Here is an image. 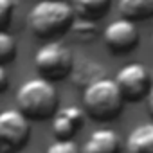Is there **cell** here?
<instances>
[{
    "instance_id": "4",
    "label": "cell",
    "mask_w": 153,
    "mask_h": 153,
    "mask_svg": "<svg viewBox=\"0 0 153 153\" xmlns=\"http://www.w3.org/2000/svg\"><path fill=\"white\" fill-rule=\"evenodd\" d=\"M74 67V58L68 47L59 42H47L43 43L34 54V68L38 76L49 81H59L70 76Z\"/></svg>"
},
{
    "instance_id": "9",
    "label": "cell",
    "mask_w": 153,
    "mask_h": 153,
    "mask_svg": "<svg viewBox=\"0 0 153 153\" xmlns=\"http://www.w3.org/2000/svg\"><path fill=\"white\" fill-rule=\"evenodd\" d=\"M119 149H121L119 133L112 128H99L88 135L81 153H119Z\"/></svg>"
},
{
    "instance_id": "5",
    "label": "cell",
    "mask_w": 153,
    "mask_h": 153,
    "mask_svg": "<svg viewBox=\"0 0 153 153\" xmlns=\"http://www.w3.org/2000/svg\"><path fill=\"white\" fill-rule=\"evenodd\" d=\"M31 135L29 119L16 110H0V153L20 151Z\"/></svg>"
},
{
    "instance_id": "11",
    "label": "cell",
    "mask_w": 153,
    "mask_h": 153,
    "mask_svg": "<svg viewBox=\"0 0 153 153\" xmlns=\"http://www.w3.org/2000/svg\"><path fill=\"white\" fill-rule=\"evenodd\" d=\"M70 78L74 79L76 85H83V88H85V87L90 85L92 81H96V79H99V78H105V72H103L101 63L90 61V59H81L79 63L74 61Z\"/></svg>"
},
{
    "instance_id": "13",
    "label": "cell",
    "mask_w": 153,
    "mask_h": 153,
    "mask_svg": "<svg viewBox=\"0 0 153 153\" xmlns=\"http://www.w3.org/2000/svg\"><path fill=\"white\" fill-rule=\"evenodd\" d=\"M112 0H70V6L74 7L76 16L99 20L110 7Z\"/></svg>"
},
{
    "instance_id": "14",
    "label": "cell",
    "mask_w": 153,
    "mask_h": 153,
    "mask_svg": "<svg viewBox=\"0 0 153 153\" xmlns=\"http://www.w3.org/2000/svg\"><path fill=\"white\" fill-rule=\"evenodd\" d=\"M70 33L78 38V40H92L97 33V24L96 20H88V18H81V16H76L72 25H70Z\"/></svg>"
},
{
    "instance_id": "15",
    "label": "cell",
    "mask_w": 153,
    "mask_h": 153,
    "mask_svg": "<svg viewBox=\"0 0 153 153\" xmlns=\"http://www.w3.org/2000/svg\"><path fill=\"white\" fill-rule=\"evenodd\" d=\"M16 56V42L7 31H0V67H6Z\"/></svg>"
},
{
    "instance_id": "7",
    "label": "cell",
    "mask_w": 153,
    "mask_h": 153,
    "mask_svg": "<svg viewBox=\"0 0 153 153\" xmlns=\"http://www.w3.org/2000/svg\"><path fill=\"white\" fill-rule=\"evenodd\" d=\"M103 42H105V47L112 54L124 56V54H130L139 45L140 34H139V29L133 24V20L121 16L105 27Z\"/></svg>"
},
{
    "instance_id": "17",
    "label": "cell",
    "mask_w": 153,
    "mask_h": 153,
    "mask_svg": "<svg viewBox=\"0 0 153 153\" xmlns=\"http://www.w3.org/2000/svg\"><path fill=\"white\" fill-rule=\"evenodd\" d=\"M15 15V0H0V31H6Z\"/></svg>"
},
{
    "instance_id": "2",
    "label": "cell",
    "mask_w": 153,
    "mask_h": 153,
    "mask_svg": "<svg viewBox=\"0 0 153 153\" xmlns=\"http://www.w3.org/2000/svg\"><path fill=\"white\" fill-rule=\"evenodd\" d=\"M74 18V7L67 0H38L29 11L27 24L34 36L49 40L70 31Z\"/></svg>"
},
{
    "instance_id": "10",
    "label": "cell",
    "mask_w": 153,
    "mask_h": 153,
    "mask_svg": "<svg viewBox=\"0 0 153 153\" xmlns=\"http://www.w3.org/2000/svg\"><path fill=\"white\" fill-rule=\"evenodd\" d=\"M126 153H153V123H142L130 131Z\"/></svg>"
},
{
    "instance_id": "6",
    "label": "cell",
    "mask_w": 153,
    "mask_h": 153,
    "mask_svg": "<svg viewBox=\"0 0 153 153\" xmlns=\"http://www.w3.org/2000/svg\"><path fill=\"white\" fill-rule=\"evenodd\" d=\"M114 81L119 87L123 99L128 103H137L146 99L153 85L149 78V70L146 68L144 63H139V61L126 63L115 74Z\"/></svg>"
},
{
    "instance_id": "18",
    "label": "cell",
    "mask_w": 153,
    "mask_h": 153,
    "mask_svg": "<svg viewBox=\"0 0 153 153\" xmlns=\"http://www.w3.org/2000/svg\"><path fill=\"white\" fill-rule=\"evenodd\" d=\"M9 87V74L6 70V67H0V94L6 92Z\"/></svg>"
},
{
    "instance_id": "12",
    "label": "cell",
    "mask_w": 153,
    "mask_h": 153,
    "mask_svg": "<svg viewBox=\"0 0 153 153\" xmlns=\"http://www.w3.org/2000/svg\"><path fill=\"white\" fill-rule=\"evenodd\" d=\"M117 9L124 18L144 20L153 16V0H119Z\"/></svg>"
},
{
    "instance_id": "8",
    "label": "cell",
    "mask_w": 153,
    "mask_h": 153,
    "mask_svg": "<svg viewBox=\"0 0 153 153\" xmlns=\"http://www.w3.org/2000/svg\"><path fill=\"white\" fill-rule=\"evenodd\" d=\"M85 110L68 105L56 110L52 115V133L56 139H72L85 124Z\"/></svg>"
},
{
    "instance_id": "3",
    "label": "cell",
    "mask_w": 153,
    "mask_h": 153,
    "mask_svg": "<svg viewBox=\"0 0 153 153\" xmlns=\"http://www.w3.org/2000/svg\"><path fill=\"white\" fill-rule=\"evenodd\" d=\"M124 99L110 78H99L83 88V110L96 121H112L123 110Z\"/></svg>"
},
{
    "instance_id": "19",
    "label": "cell",
    "mask_w": 153,
    "mask_h": 153,
    "mask_svg": "<svg viewBox=\"0 0 153 153\" xmlns=\"http://www.w3.org/2000/svg\"><path fill=\"white\" fill-rule=\"evenodd\" d=\"M146 101H148V112H149V115L153 117V85H151V90H149Z\"/></svg>"
},
{
    "instance_id": "16",
    "label": "cell",
    "mask_w": 153,
    "mask_h": 153,
    "mask_svg": "<svg viewBox=\"0 0 153 153\" xmlns=\"http://www.w3.org/2000/svg\"><path fill=\"white\" fill-rule=\"evenodd\" d=\"M45 153H81V148L72 139H58L47 146Z\"/></svg>"
},
{
    "instance_id": "1",
    "label": "cell",
    "mask_w": 153,
    "mask_h": 153,
    "mask_svg": "<svg viewBox=\"0 0 153 153\" xmlns=\"http://www.w3.org/2000/svg\"><path fill=\"white\" fill-rule=\"evenodd\" d=\"M16 108L29 121H45L52 119L59 108L58 88L52 81L42 78H31L22 83L16 90Z\"/></svg>"
}]
</instances>
